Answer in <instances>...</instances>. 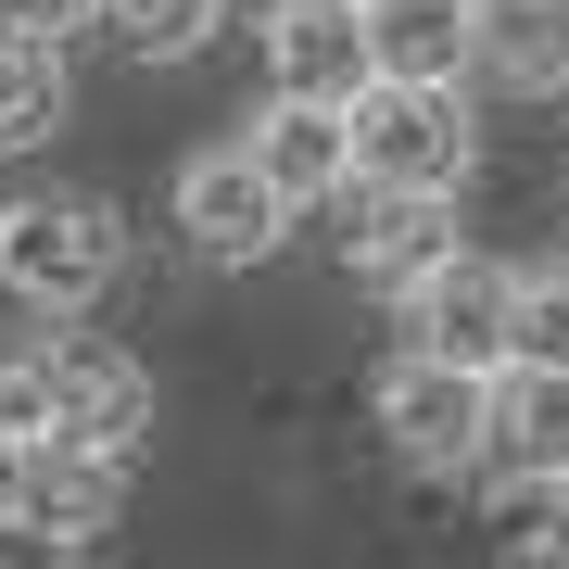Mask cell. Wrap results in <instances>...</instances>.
I'll return each instance as SVG.
<instances>
[{"mask_svg": "<svg viewBox=\"0 0 569 569\" xmlns=\"http://www.w3.org/2000/svg\"><path fill=\"white\" fill-rule=\"evenodd\" d=\"M127 279V216L114 190H0V291H13L26 317H89L102 291Z\"/></svg>", "mask_w": 569, "mask_h": 569, "instance_id": "cell-1", "label": "cell"}, {"mask_svg": "<svg viewBox=\"0 0 569 569\" xmlns=\"http://www.w3.org/2000/svg\"><path fill=\"white\" fill-rule=\"evenodd\" d=\"M342 140H355L367 190H468L481 114H468V89H443V77H367L342 102Z\"/></svg>", "mask_w": 569, "mask_h": 569, "instance_id": "cell-2", "label": "cell"}, {"mask_svg": "<svg viewBox=\"0 0 569 569\" xmlns=\"http://www.w3.org/2000/svg\"><path fill=\"white\" fill-rule=\"evenodd\" d=\"M317 228H329V253H342V279L355 291H418L443 253H468V216H456V190H367V178H342L317 203Z\"/></svg>", "mask_w": 569, "mask_h": 569, "instance_id": "cell-3", "label": "cell"}, {"mask_svg": "<svg viewBox=\"0 0 569 569\" xmlns=\"http://www.w3.org/2000/svg\"><path fill=\"white\" fill-rule=\"evenodd\" d=\"M392 342L430 355V367H507L519 355V266H493V253H443L418 291H392Z\"/></svg>", "mask_w": 569, "mask_h": 569, "instance_id": "cell-4", "label": "cell"}, {"mask_svg": "<svg viewBox=\"0 0 569 569\" xmlns=\"http://www.w3.org/2000/svg\"><path fill=\"white\" fill-rule=\"evenodd\" d=\"M481 367H430V355H392L380 367V456L406 481H481Z\"/></svg>", "mask_w": 569, "mask_h": 569, "instance_id": "cell-5", "label": "cell"}, {"mask_svg": "<svg viewBox=\"0 0 569 569\" xmlns=\"http://www.w3.org/2000/svg\"><path fill=\"white\" fill-rule=\"evenodd\" d=\"M291 228H305V216L279 203V178H266L241 140H216V152H190V164H178V241H190V266L241 279V266H266Z\"/></svg>", "mask_w": 569, "mask_h": 569, "instance_id": "cell-6", "label": "cell"}, {"mask_svg": "<svg viewBox=\"0 0 569 569\" xmlns=\"http://www.w3.org/2000/svg\"><path fill=\"white\" fill-rule=\"evenodd\" d=\"M39 355H51V430L140 468V443H152V367L127 355L114 329H39Z\"/></svg>", "mask_w": 569, "mask_h": 569, "instance_id": "cell-7", "label": "cell"}, {"mask_svg": "<svg viewBox=\"0 0 569 569\" xmlns=\"http://www.w3.org/2000/svg\"><path fill=\"white\" fill-rule=\"evenodd\" d=\"M0 507L63 531V545H102V531H127V456H89L63 443V430H39V443H0Z\"/></svg>", "mask_w": 569, "mask_h": 569, "instance_id": "cell-8", "label": "cell"}, {"mask_svg": "<svg viewBox=\"0 0 569 569\" xmlns=\"http://www.w3.org/2000/svg\"><path fill=\"white\" fill-rule=\"evenodd\" d=\"M481 481H569V367L507 355L481 392Z\"/></svg>", "mask_w": 569, "mask_h": 569, "instance_id": "cell-9", "label": "cell"}, {"mask_svg": "<svg viewBox=\"0 0 569 569\" xmlns=\"http://www.w3.org/2000/svg\"><path fill=\"white\" fill-rule=\"evenodd\" d=\"M253 39H266V89H291V102H355L380 77L367 63V0H291Z\"/></svg>", "mask_w": 569, "mask_h": 569, "instance_id": "cell-10", "label": "cell"}, {"mask_svg": "<svg viewBox=\"0 0 569 569\" xmlns=\"http://www.w3.org/2000/svg\"><path fill=\"white\" fill-rule=\"evenodd\" d=\"M241 152L279 178V203L291 216H317L329 190L355 178V140H342V102H291V89H266L253 102V127H241Z\"/></svg>", "mask_w": 569, "mask_h": 569, "instance_id": "cell-11", "label": "cell"}, {"mask_svg": "<svg viewBox=\"0 0 569 569\" xmlns=\"http://www.w3.org/2000/svg\"><path fill=\"white\" fill-rule=\"evenodd\" d=\"M367 63L380 77H481V0H367Z\"/></svg>", "mask_w": 569, "mask_h": 569, "instance_id": "cell-12", "label": "cell"}, {"mask_svg": "<svg viewBox=\"0 0 569 569\" xmlns=\"http://www.w3.org/2000/svg\"><path fill=\"white\" fill-rule=\"evenodd\" d=\"M63 114H77V63H63V39L0 26V164H13V152H51Z\"/></svg>", "mask_w": 569, "mask_h": 569, "instance_id": "cell-13", "label": "cell"}, {"mask_svg": "<svg viewBox=\"0 0 569 569\" xmlns=\"http://www.w3.org/2000/svg\"><path fill=\"white\" fill-rule=\"evenodd\" d=\"M481 77L519 102L569 89V0H481Z\"/></svg>", "mask_w": 569, "mask_h": 569, "instance_id": "cell-14", "label": "cell"}, {"mask_svg": "<svg viewBox=\"0 0 569 569\" xmlns=\"http://www.w3.org/2000/svg\"><path fill=\"white\" fill-rule=\"evenodd\" d=\"M216 26H228V0H102V39L127 63H190Z\"/></svg>", "mask_w": 569, "mask_h": 569, "instance_id": "cell-15", "label": "cell"}, {"mask_svg": "<svg viewBox=\"0 0 569 569\" xmlns=\"http://www.w3.org/2000/svg\"><path fill=\"white\" fill-rule=\"evenodd\" d=\"M519 355L569 367V253L557 266H519Z\"/></svg>", "mask_w": 569, "mask_h": 569, "instance_id": "cell-16", "label": "cell"}, {"mask_svg": "<svg viewBox=\"0 0 569 569\" xmlns=\"http://www.w3.org/2000/svg\"><path fill=\"white\" fill-rule=\"evenodd\" d=\"M39 430H51V355L0 342V443H39Z\"/></svg>", "mask_w": 569, "mask_h": 569, "instance_id": "cell-17", "label": "cell"}, {"mask_svg": "<svg viewBox=\"0 0 569 569\" xmlns=\"http://www.w3.org/2000/svg\"><path fill=\"white\" fill-rule=\"evenodd\" d=\"M0 569H77V545H63V531H39V519H13V507H0Z\"/></svg>", "mask_w": 569, "mask_h": 569, "instance_id": "cell-18", "label": "cell"}, {"mask_svg": "<svg viewBox=\"0 0 569 569\" xmlns=\"http://www.w3.org/2000/svg\"><path fill=\"white\" fill-rule=\"evenodd\" d=\"M0 26H39V39H77V26H102V0H0Z\"/></svg>", "mask_w": 569, "mask_h": 569, "instance_id": "cell-19", "label": "cell"}, {"mask_svg": "<svg viewBox=\"0 0 569 569\" xmlns=\"http://www.w3.org/2000/svg\"><path fill=\"white\" fill-rule=\"evenodd\" d=\"M266 13H291V0H228V26H266Z\"/></svg>", "mask_w": 569, "mask_h": 569, "instance_id": "cell-20", "label": "cell"}]
</instances>
